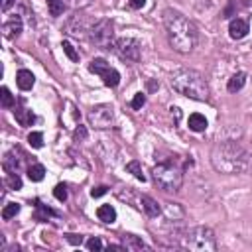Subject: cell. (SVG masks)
Masks as SVG:
<instances>
[{
  "label": "cell",
  "instance_id": "1",
  "mask_svg": "<svg viewBox=\"0 0 252 252\" xmlns=\"http://www.w3.org/2000/svg\"><path fill=\"white\" fill-rule=\"evenodd\" d=\"M211 164L221 174L236 176L248 172L252 156L236 142H219L211 150Z\"/></svg>",
  "mask_w": 252,
  "mask_h": 252
},
{
  "label": "cell",
  "instance_id": "2",
  "mask_svg": "<svg viewBox=\"0 0 252 252\" xmlns=\"http://www.w3.org/2000/svg\"><path fill=\"white\" fill-rule=\"evenodd\" d=\"M164 26L170 46L179 53H189L197 46V28L183 14L168 8L164 12Z\"/></svg>",
  "mask_w": 252,
  "mask_h": 252
},
{
  "label": "cell",
  "instance_id": "3",
  "mask_svg": "<svg viewBox=\"0 0 252 252\" xmlns=\"http://www.w3.org/2000/svg\"><path fill=\"white\" fill-rule=\"evenodd\" d=\"M170 85L176 93L193 99V101H207L209 99V85L203 79V75L195 69H177L172 79Z\"/></svg>",
  "mask_w": 252,
  "mask_h": 252
},
{
  "label": "cell",
  "instance_id": "4",
  "mask_svg": "<svg viewBox=\"0 0 252 252\" xmlns=\"http://www.w3.org/2000/svg\"><path fill=\"white\" fill-rule=\"evenodd\" d=\"M152 177H154V183L164 191H179L181 183H183L181 170L176 164H170V162H162V164L154 166Z\"/></svg>",
  "mask_w": 252,
  "mask_h": 252
},
{
  "label": "cell",
  "instance_id": "5",
  "mask_svg": "<svg viewBox=\"0 0 252 252\" xmlns=\"http://www.w3.org/2000/svg\"><path fill=\"white\" fill-rule=\"evenodd\" d=\"M183 246L199 252H215L217 250L215 232L209 227H193L183 234Z\"/></svg>",
  "mask_w": 252,
  "mask_h": 252
},
{
  "label": "cell",
  "instance_id": "6",
  "mask_svg": "<svg viewBox=\"0 0 252 252\" xmlns=\"http://www.w3.org/2000/svg\"><path fill=\"white\" fill-rule=\"evenodd\" d=\"M112 51L126 63H136L140 61V44L134 38H120L114 40L112 44Z\"/></svg>",
  "mask_w": 252,
  "mask_h": 252
},
{
  "label": "cell",
  "instance_id": "7",
  "mask_svg": "<svg viewBox=\"0 0 252 252\" xmlns=\"http://www.w3.org/2000/svg\"><path fill=\"white\" fill-rule=\"evenodd\" d=\"M91 42L101 50H110L114 44V32L110 20H101L91 30Z\"/></svg>",
  "mask_w": 252,
  "mask_h": 252
},
{
  "label": "cell",
  "instance_id": "8",
  "mask_svg": "<svg viewBox=\"0 0 252 252\" xmlns=\"http://www.w3.org/2000/svg\"><path fill=\"white\" fill-rule=\"evenodd\" d=\"M89 71L95 73V75H99L106 87H116V85L120 83V73H118L116 69H112V67H110L104 59H101V57H95V59L89 63Z\"/></svg>",
  "mask_w": 252,
  "mask_h": 252
},
{
  "label": "cell",
  "instance_id": "9",
  "mask_svg": "<svg viewBox=\"0 0 252 252\" xmlns=\"http://www.w3.org/2000/svg\"><path fill=\"white\" fill-rule=\"evenodd\" d=\"M112 120H114V112H112V106L108 104H99L89 112V122L95 128H108Z\"/></svg>",
  "mask_w": 252,
  "mask_h": 252
},
{
  "label": "cell",
  "instance_id": "10",
  "mask_svg": "<svg viewBox=\"0 0 252 252\" xmlns=\"http://www.w3.org/2000/svg\"><path fill=\"white\" fill-rule=\"evenodd\" d=\"M246 34H248V22L242 18H234L228 26V36L232 40H242Z\"/></svg>",
  "mask_w": 252,
  "mask_h": 252
},
{
  "label": "cell",
  "instance_id": "11",
  "mask_svg": "<svg viewBox=\"0 0 252 252\" xmlns=\"http://www.w3.org/2000/svg\"><path fill=\"white\" fill-rule=\"evenodd\" d=\"M2 32H4L6 38H16V36H20V32H22V20H20V16H12L8 22H4Z\"/></svg>",
  "mask_w": 252,
  "mask_h": 252
},
{
  "label": "cell",
  "instance_id": "12",
  "mask_svg": "<svg viewBox=\"0 0 252 252\" xmlns=\"http://www.w3.org/2000/svg\"><path fill=\"white\" fill-rule=\"evenodd\" d=\"M16 83H18V87H20L22 91H30V89L34 87V83H36V77H34L32 71L20 69L18 75H16Z\"/></svg>",
  "mask_w": 252,
  "mask_h": 252
},
{
  "label": "cell",
  "instance_id": "13",
  "mask_svg": "<svg viewBox=\"0 0 252 252\" xmlns=\"http://www.w3.org/2000/svg\"><path fill=\"white\" fill-rule=\"evenodd\" d=\"M140 205H142V211L148 215V217H158L160 215V205L152 199V197H148V195H142L140 197Z\"/></svg>",
  "mask_w": 252,
  "mask_h": 252
},
{
  "label": "cell",
  "instance_id": "14",
  "mask_svg": "<svg viewBox=\"0 0 252 252\" xmlns=\"http://www.w3.org/2000/svg\"><path fill=\"white\" fill-rule=\"evenodd\" d=\"M187 124H189V130H193V132H203V130L207 128V118H205L203 114H199V112H193V114L189 116Z\"/></svg>",
  "mask_w": 252,
  "mask_h": 252
},
{
  "label": "cell",
  "instance_id": "15",
  "mask_svg": "<svg viewBox=\"0 0 252 252\" xmlns=\"http://www.w3.org/2000/svg\"><path fill=\"white\" fill-rule=\"evenodd\" d=\"M97 217H99V221L110 225V223L116 221V211H114L112 205H101V207L97 209Z\"/></svg>",
  "mask_w": 252,
  "mask_h": 252
},
{
  "label": "cell",
  "instance_id": "16",
  "mask_svg": "<svg viewBox=\"0 0 252 252\" xmlns=\"http://www.w3.org/2000/svg\"><path fill=\"white\" fill-rule=\"evenodd\" d=\"M14 116H16V120L22 126H32V122L36 120V116H34V112L30 108H16L14 110Z\"/></svg>",
  "mask_w": 252,
  "mask_h": 252
},
{
  "label": "cell",
  "instance_id": "17",
  "mask_svg": "<svg viewBox=\"0 0 252 252\" xmlns=\"http://www.w3.org/2000/svg\"><path fill=\"white\" fill-rule=\"evenodd\" d=\"M122 240H124L126 250H142V248H148V246H146L138 236H134V234H124Z\"/></svg>",
  "mask_w": 252,
  "mask_h": 252
},
{
  "label": "cell",
  "instance_id": "18",
  "mask_svg": "<svg viewBox=\"0 0 252 252\" xmlns=\"http://www.w3.org/2000/svg\"><path fill=\"white\" fill-rule=\"evenodd\" d=\"M57 213L53 211V209H50V207H46V205H42V203H36V213H34V219L36 221H40V223H44V221H48L50 217H55Z\"/></svg>",
  "mask_w": 252,
  "mask_h": 252
},
{
  "label": "cell",
  "instance_id": "19",
  "mask_svg": "<svg viewBox=\"0 0 252 252\" xmlns=\"http://www.w3.org/2000/svg\"><path fill=\"white\" fill-rule=\"evenodd\" d=\"M244 83H246V73H236V75H232V77L228 79L227 89H228L230 93H236V91H240V89L244 87Z\"/></svg>",
  "mask_w": 252,
  "mask_h": 252
},
{
  "label": "cell",
  "instance_id": "20",
  "mask_svg": "<svg viewBox=\"0 0 252 252\" xmlns=\"http://www.w3.org/2000/svg\"><path fill=\"white\" fill-rule=\"evenodd\" d=\"M126 172L132 174V176H134L138 181H146V176H144L142 166H140V162H138V160H132V162L126 164Z\"/></svg>",
  "mask_w": 252,
  "mask_h": 252
},
{
  "label": "cell",
  "instance_id": "21",
  "mask_svg": "<svg viewBox=\"0 0 252 252\" xmlns=\"http://www.w3.org/2000/svg\"><path fill=\"white\" fill-rule=\"evenodd\" d=\"M44 176H46V168H44L42 164H34V166L28 168V177H30L32 181H42Z\"/></svg>",
  "mask_w": 252,
  "mask_h": 252
},
{
  "label": "cell",
  "instance_id": "22",
  "mask_svg": "<svg viewBox=\"0 0 252 252\" xmlns=\"http://www.w3.org/2000/svg\"><path fill=\"white\" fill-rule=\"evenodd\" d=\"M48 10L53 18L61 16L63 10H65V4H63V0H48Z\"/></svg>",
  "mask_w": 252,
  "mask_h": 252
},
{
  "label": "cell",
  "instance_id": "23",
  "mask_svg": "<svg viewBox=\"0 0 252 252\" xmlns=\"http://www.w3.org/2000/svg\"><path fill=\"white\" fill-rule=\"evenodd\" d=\"M0 102H2L4 108H12L14 106V97H12V93L6 87L0 89Z\"/></svg>",
  "mask_w": 252,
  "mask_h": 252
},
{
  "label": "cell",
  "instance_id": "24",
  "mask_svg": "<svg viewBox=\"0 0 252 252\" xmlns=\"http://www.w3.org/2000/svg\"><path fill=\"white\" fill-rule=\"evenodd\" d=\"M18 213H20V205H18V203H8V205L2 209V219L8 221V219L16 217Z\"/></svg>",
  "mask_w": 252,
  "mask_h": 252
},
{
  "label": "cell",
  "instance_id": "25",
  "mask_svg": "<svg viewBox=\"0 0 252 252\" xmlns=\"http://www.w3.org/2000/svg\"><path fill=\"white\" fill-rule=\"evenodd\" d=\"M28 142H30L32 148H42L44 146V134L42 132H30Z\"/></svg>",
  "mask_w": 252,
  "mask_h": 252
},
{
  "label": "cell",
  "instance_id": "26",
  "mask_svg": "<svg viewBox=\"0 0 252 252\" xmlns=\"http://www.w3.org/2000/svg\"><path fill=\"white\" fill-rule=\"evenodd\" d=\"M6 183H8V187L10 189H22V179H20V176L18 174H8V177H6Z\"/></svg>",
  "mask_w": 252,
  "mask_h": 252
},
{
  "label": "cell",
  "instance_id": "27",
  "mask_svg": "<svg viewBox=\"0 0 252 252\" xmlns=\"http://www.w3.org/2000/svg\"><path fill=\"white\" fill-rule=\"evenodd\" d=\"M61 48H63V51H65V55L71 59V61H79V53L75 51V48L69 44V42H63L61 44Z\"/></svg>",
  "mask_w": 252,
  "mask_h": 252
},
{
  "label": "cell",
  "instance_id": "28",
  "mask_svg": "<svg viewBox=\"0 0 252 252\" xmlns=\"http://www.w3.org/2000/svg\"><path fill=\"white\" fill-rule=\"evenodd\" d=\"M87 248H89L91 252H99V250H102V240L97 238V236H93V238L87 240Z\"/></svg>",
  "mask_w": 252,
  "mask_h": 252
},
{
  "label": "cell",
  "instance_id": "29",
  "mask_svg": "<svg viewBox=\"0 0 252 252\" xmlns=\"http://www.w3.org/2000/svg\"><path fill=\"white\" fill-rule=\"evenodd\" d=\"M53 195H55V199H57V201H65V199H67V187H65L63 183L55 185V189H53Z\"/></svg>",
  "mask_w": 252,
  "mask_h": 252
},
{
  "label": "cell",
  "instance_id": "30",
  "mask_svg": "<svg viewBox=\"0 0 252 252\" xmlns=\"http://www.w3.org/2000/svg\"><path fill=\"white\" fill-rule=\"evenodd\" d=\"M144 104H146V97H144L142 93L134 95V99H132V108H134V110H140Z\"/></svg>",
  "mask_w": 252,
  "mask_h": 252
},
{
  "label": "cell",
  "instance_id": "31",
  "mask_svg": "<svg viewBox=\"0 0 252 252\" xmlns=\"http://www.w3.org/2000/svg\"><path fill=\"white\" fill-rule=\"evenodd\" d=\"M87 138V128H85V126H79V128L75 130V140H85Z\"/></svg>",
  "mask_w": 252,
  "mask_h": 252
},
{
  "label": "cell",
  "instance_id": "32",
  "mask_svg": "<svg viewBox=\"0 0 252 252\" xmlns=\"http://www.w3.org/2000/svg\"><path fill=\"white\" fill-rule=\"evenodd\" d=\"M106 191H108L106 185H99V187H95V189L91 191V195H93V197H101V195H104Z\"/></svg>",
  "mask_w": 252,
  "mask_h": 252
},
{
  "label": "cell",
  "instance_id": "33",
  "mask_svg": "<svg viewBox=\"0 0 252 252\" xmlns=\"http://www.w3.org/2000/svg\"><path fill=\"white\" fill-rule=\"evenodd\" d=\"M65 238H67V242H71V244H81V242H83V236H79V234H65Z\"/></svg>",
  "mask_w": 252,
  "mask_h": 252
},
{
  "label": "cell",
  "instance_id": "34",
  "mask_svg": "<svg viewBox=\"0 0 252 252\" xmlns=\"http://www.w3.org/2000/svg\"><path fill=\"white\" fill-rule=\"evenodd\" d=\"M14 2L16 0H2V2H0V8H2V12H8L14 6Z\"/></svg>",
  "mask_w": 252,
  "mask_h": 252
},
{
  "label": "cell",
  "instance_id": "35",
  "mask_svg": "<svg viewBox=\"0 0 252 252\" xmlns=\"http://www.w3.org/2000/svg\"><path fill=\"white\" fill-rule=\"evenodd\" d=\"M146 4V0H130V6L132 8H142Z\"/></svg>",
  "mask_w": 252,
  "mask_h": 252
}]
</instances>
